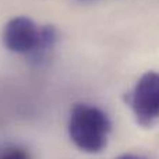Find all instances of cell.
I'll return each instance as SVG.
<instances>
[{"instance_id": "1", "label": "cell", "mask_w": 159, "mask_h": 159, "mask_svg": "<svg viewBox=\"0 0 159 159\" xmlns=\"http://www.w3.org/2000/svg\"><path fill=\"white\" fill-rule=\"evenodd\" d=\"M2 41L7 50L39 64L56 46L59 31L53 25H38L34 20L20 16L7 21L3 28Z\"/></svg>"}, {"instance_id": "2", "label": "cell", "mask_w": 159, "mask_h": 159, "mask_svg": "<svg viewBox=\"0 0 159 159\" xmlns=\"http://www.w3.org/2000/svg\"><path fill=\"white\" fill-rule=\"evenodd\" d=\"M112 129L110 119L101 107L75 103L69 117V135L77 148L88 154L101 152L106 147Z\"/></svg>"}, {"instance_id": "3", "label": "cell", "mask_w": 159, "mask_h": 159, "mask_svg": "<svg viewBox=\"0 0 159 159\" xmlns=\"http://www.w3.org/2000/svg\"><path fill=\"white\" fill-rule=\"evenodd\" d=\"M126 101L141 126H149L159 119V73L147 71L140 77Z\"/></svg>"}, {"instance_id": "4", "label": "cell", "mask_w": 159, "mask_h": 159, "mask_svg": "<svg viewBox=\"0 0 159 159\" xmlns=\"http://www.w3.org/2000/svg\"><path fill=\"white\" fill-rule=\"evenodd\" d=\"M0 159H31L30 152L18 145H7L0 148Z\"/></svg>"}, {"instance_id": "5", "label": "cell", "mask_w": 159, "mask_h": 159, "mask_svg": "<svg viewBox=\"0 0 159 159\" xmlns=\"http://www.w3.org/2000/svg\"><path fill=\"white\" fill-rule=\"evenodd\" d=\"M117 159H145L143 157H138V155H133V154H126V155H121Z\"/></svg>"}, {"instance_id": "6", "label": "cell", "mask_w": 159, "mask_h": 159, "mask_svg": "<svg viewBox=\"0 0 159 159\" xmlns=\"http://www.w3.org/2000/svg\"><path fill=\"white\" fill-rule=\"evenodd\" d=\"M78 2H93V0H78Z\"/></svg>"}]
</instances>
